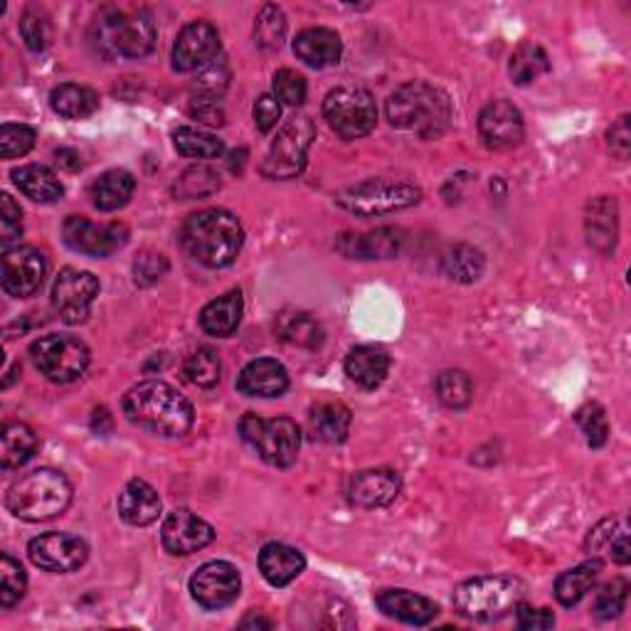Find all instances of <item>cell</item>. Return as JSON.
Here are the masks:
<instances>
[{"label": "cell", "mask_w": 631, "mask_h": 631, "mask_svg": "<svg viewBox=\"0 0 631 631\" xmlns=\"http://www.w3.org/2000/svg\"><path fill=\"white\" fill-rule=\"evenodd\" d=\"M306 92H309V87H306V79L303 74L294 72V69H279V72L274 74V94H276V102H282L286 106H301Z\"/></svg>", "instance_id": "51"}, {"label": "cell", "mask_w": 631, "mask_h": 631, "mask_svg": "<svg viewBox=\"0 0 631 631\" xmlns=\"http://www.w3.org/2000/svg\"><path fill=\"white\" fill-rule=\"evenodd\" d=\"M242 577L232 562L213 560L191 577V595L205 609H225L240 597Z\"/></svg>", "instance_id": "14"}, {"label": "cell", "mask_w": 631, "mask_h": 631, "mask_svg": "<svg viewBox=\"0 0 631 631\" xmlns=\"http://www.w3.org/2000/svg\"><path fill=\"white\" fill-rule=\"evenodd\" d=\"M294 55L299 57L303 65H309L313 69L339 65V59L343 55L341 35L331 27L301 30L294 39Z\"/></svg>", "instance_id": "24"}, {"label": "cell", "mask_w": 631, "mask_h": 631, "mask_svg": "<svg viewBox=\"0 0 631 631\" xmlns=\"http://www.w3.org/2000/svg\"><path fill=\"white\" fill-rule=\"evenodd\" d=\"M175 151L185 158H195V161H213L225 153L222 138H217L207 131H197L191 126H181L173 134Z\"/></svg>", "instance_id": "38"}, {"label": "cell", "mask_w": 631, "mask_h": 631, "mask_svg": "<svg viewBox=\"0 0 631 631\" xmlns=\"http://www.w3.org/2000/svg\"><path fill=\"white\" fill-rule=\"evenodd\" d=\"M486 260L483 254L471 244H454L451 250L444 254V274L459 284L477 282L483 274Z\"/></svg>", "instance_id": "39"}, {"label": "cell", "mask_w": 631, "mask_h": 631, "mask_svg": "<svg viewBox=\"0 0 631 631\" xmlns=\"http://www.w3.org/2000/svg\"><path fill=\"white\" fill-rule=\"evenodd\" d=\"M227 87H230V65H227L222 57H217L210 65L197 69L191 92L193 99H213V102H220Z\"/></svg>", "instance_id": "41"}, {"label": "cell", "mask_w": 631, "mask_h": 631, "mask_svg": "<svg viewBox=\"0 0 631 631\" xmlns=\"http://www.w3.org/2000/svg\"><path fill=\"white\" fill-rule=\"evenodd\" d=\"M252 114H254V124H256V128H260L262 134H269L272 128L276 126V122H279V116H282V104L276 102V96L262 94V96L256 99V102H254Z\"/></svg>", "instance_id": "53"}, {"label": "cell", "mask_w": 631, "mask_h": 631, "mask_svg": "<svg viewBox=\"0 0 631 631\" xmlns=\"http://www.w3.org/2000/svg\"><path fill=\"white\" fill-rule=\"evenodd\" d=\"M240 434L272 467H291L296 457H299L301 432L299 424L289 417L264 420L250 412L240 420Z\"/></svg>", "instance_id": "8"}, {"label": "cell", "mask_w": 631, "mask_h": 631, "mask_svg": "<svg viewBox=\"0 0 631 631\" xmlns=\"http://www.w3.org/2000/svg\"><path fill=\"white\" fill-rule=\"evenodd\" d=\"M242 629H272V619H264L260 615H250V617H244L242 619Z\"/></svg>", "instance_id": "61"}, {"label": "cell", "mask_w": 631, "mask_h": 631, "mask_svg": "<svg viewBox=\"0 0 631 631\" xmlns=\"http://www.w3.org/2000/svg\"><path fill=\"white\" fill-rule=\"evenodd\" d=\"M161 540L171 555H191V552L210 546L215 540V528L200 516H195L193 510L177 508L163 520Z\"/></svg>", "instance_id": "19"}, {"label": "cell", "mask_w": 631, "mask_h": 631, "mask_svg": "<svg viewBox=\"0 0 631 631\" xmlns=\"http://www.w3.org/2000/svg\"><path fill=\"white\" fill-rule=\"evenodd\" d=\"M619 523L615 518H607V520H601L597 523L595 528L589 530V536H587V550L589 552H605L607 555V548H609V542L615 540V536L619 532Z\"/></svg>", "instance_id": "54"}, {"label": "cell", "mask_w": 631, "mask_h": 631, "mask_svg": "<svg viewBox=\"0 0 631 631\" xmlns=\"http://www.w3.org/2000/svg\"><path fill=\"white\" fill-rule=\"evenodd\" d=\"M385 116L390 126L400 128L432 141L447 131L451 124V99L439 87L427 82H408L394 89L388 104H385Z\"/></svg>", "instance_id": "2"}, {"label": "cell", "mask_w": 631, "mask_h": 631, "mask_svg": "<svg viewBox=\"0 0 631 631\" xmlns=\"http://www.w3.org/2000/svg\"><path fill=\"white\" fill-rule=\"evenodd\" d=\"M575 420L580 424L582 434L587 437V444L592 449L605 447L609 439V422H607L605 410H601L599 404H585V408L577 410Z\"/></svg>", "instance_id": "47"}, {"label": "cell", "mask_w": 631, "mask_h": 631, "mask_svg": "<svg viewBox=\"0 0 631 631\" xmlns=\"http://www.w3.org/2000/svg\"><path fill=\"white\" fill-rule=\"evenodd\" d=\"M185 378L195 388L210 390L222 378V360L213 348H197L183 365Z\"/></svg>", "instance_id": "40"}, {"label": "cell", "mask_w": 631, "mask_h": 631, "mask_svg": "<svg viewBox=\"0 0 631 631\" xmlns=\"http://www.w3.org/2000/svg\"><path fill=\"white\" fill-rule=\"evenodd\" d=\"M627 597H629V582L627 580H611L609 585L599 589V595L595 599V617L599 619H615L627 607Z\"/></svg>", "instance_id": "49"}, {"label": "cell", "mask_w": 631, "mask_h": 631, "mask_svg": "<svg viewBox=\"0 0 631 631\" xmlns=\"http://www.w3.org/2000/svg\"><path fill=\"white\" fill-rule=\"evenodd\" d=\"M134 191H136V177L124 171V168H114V171H106L96 177L89 195H92L96 210L114 213L131 200Z\"/></svg>", "instance_id": "32"}, {"label": "cell", "mask_w": 631, "mask_h": 631, "mask_svg": "<svg viewBox=\"0 0 631 631\" xmlns=\"http://www.w3.org/2000/svg\"><path fill=\"white\" fill-rule=\"evenodd\" d=\"M479 136L489 151H510V148L520 146L523 136H526L520 108L506 99L486 104L479 114Z\"/></svg>", "instance_id": "18"}, {"label": "cell", "mask_w": 631, "mask_h": 631, "mask_svg": "<svg viewBox=\"0 0 631 631\" xmlns=\"http://www.w3.org/2000/svg\"><path fill=\"white\" fill-rule=\"evenodd\" d=\"M92 429H94L96 434H102V437H106V434L112 432V414H108L106 408L94 410V414H92Z\"/></svg>", "instance_id": "60"}, {"label": "cell", "mask_w": 631, "mask_h": 631, "mask_svg": "<svg viewBox=\"0 0 631 631\" xmlns=\"http://www.w3.org/2000/svg\"><path fill=\"white\" fill-rule=\"evenodd\" d=\"M55 158L59 165L67 168V171H77V168H82V156L72 151V148H57Z\"/></svg>", "instance_id": "59"}, {"label": "cell", "mask_w": 631, "mask_h": 631, "mask_svg": "<svg viewBox=\"0 0 631 631\" xmlns=\"http://www.w3.org/2000/svg\"><path fill=\"white\" fill-rule=\"evenodd\" d=\"M181 242L197 264L222 269L240 254L244 230L232 213L213 207V210H200L187 217L181 230Z\"/></svg>", "instance_id": "3"}, {"label": "cell", "mask_w": 631, "mask_h": 631, "mask_svg": "<svg viewBox=\"0 0 631 631\" xmlns=\"http://www.w3.org/2000/svg\"><path fill=\"white\" fill-rule=\"evenodd\" d=\"M99 296V279L92 272L72 269L67 266L57 274L53 284V309L59 321L69 325L84 323L92 313V303Z\"/></svg>", "instance_id": "12"}, {"label": "cell", "mask_w": 631, "mask_h": 631, "mask_svg": "<svg viewBox=\"0 0 631 631\" xmlns=\"http://www.w3.org/2000/svg\"><path fill=\"white\" fill-rule=\"evenodd\" d=\"M404 237L394 227H380V230L365 234H343L339 250L351 260H392L402 250Z\"/></svg>", "instance_id": "22"}, {"label": "cell", "mask_w": 631, "mask_h": 631, "mask_svg": "<svg viewBox=\"0 0 631 631\" xmlns=\"http://www.w3.org/2000/svg\"><path fill=\"white\" fill-rule=\"evenodd\" d=\"M72 501V483L62 471L35 469L8 489L5 506L15 518L39 523L62 516Z\"/></svg>", "instance_id": "5"}, {"label": "cell", "mask_w": 631, "mask_h": 631, "mask_svg": "<svg viewBox=\"0 0 631 631\" xmlns=\"http://www.w3.org/2000/svg\"><path fill=\"white\" fill-rule=\"evenodd\" d=\"M523 597H526V585L518 577H473L454 589V609L471 621H496L510 615Z\"/></svg>", "instance_id": "6"}, {"label": "cell", "mask_w": 631, "mask_h": 631, "mask_svg": "<svg viewBox=\"0 0 631 631\" xmlns=\"http://www.w3.org/2000/svg\"><path fill=\"white\" fill-rule=\"evenodd\" d=\"M0 230H3L0 232L3 252L13 250V244L20 240V234H23V210H20V205L8 193L0 195Z\"/></svg>", "instance_id": "50"}, {"label": "cell", "mask_w": 631, "mask_h": 631, "mask_svg": "<svg viewBox=\"0 0 631 631\" xmlns=\"http://www.w3.org/2000/svg\"><path fill=\"white\" fill-rule=\"evenodd\" d=\"M25 587H27L25 570L20 567L18 560L3 552V555H0V607L3 609L15 607L18 601L23 599Z\"/></svg>", "instance_id": "45"}, {"label": "cell", "mask_w": 631, "mask_h": 631, "mask_svg": "<svg viewBox=\"0 0 631 631\" xmlns=\"http://www.w3.org/2000/svg\"><path fill=\"white\" fill-rule=\"evenodd\" d=\"M191 116L197 124L205 126H222L225 124V112L220 102H213V99H193L191 102Z\"/></svg>", "instance_id": "55"}, {"label": "cell", "mask_w": 631, "mask_h": 631, "mask_svg": "<svg viewBox=\"0 0 631 631\" xmlns=\"http://www.w3.org/2000/svg\"><path fill=\"white\" fill-rule=\"evenodd\" d=\"M276 335L284 343L296 345V348L316 351L323 343V325L306 311H289L282 313L276 321Z\"/></svg>", "instance_id": "34"}, {"label": "cell", "mask_w": 631, "mask_h": 631, "mask_svg": "<svg viewBox=\"0 0 631 631\" xmlns=\"http://www.w3.org/2000/svg\"><path fill=\"white\" fill-rule=\"evenodd\" d=\"M256 45L264 49H279L286 37V18L279 5H264L254 25Z\"/></svg>", "instance_id": "46"}, {"label": "cell", "mask_w": 631, "mask_h": 631, "mask_svg": "<svg viewBox=\"0 0 631 631\" xmlns=\"http://www.w3.org/2000/svg\"><path fill=\"white\" fill-rule=\"evenodd\" d=\"M316 138V124L311 116H294L282 126V131L269 146L262 163V175L272 177V181H289L296 177L306 165V156Z\"/></svg>", "instance_id": "11"}, {"label": "cell", "mask_w": 631, "mask_h": 631, "mask_svg": "<svg viewBox=\"0 0 631 631\" xmlns=\"http://www.w3.org/2000/svg\"><path fill=\"white\" fill-rule=\"evenodd\" d=\"M607 144L611 148V153L617 158H627L631 148V128H629V116H619L617 124H611L607 131Z\"/></svg>", "instance_id": "57"}, {"label": "cell", "mask_w": 631, "mask_h": 631, "mask_svg": "<svg viewBox=\"0 0 631 631\" xmlns=\"http://www.w3.org/2000/svg\"><path fill=\"white\" fill-rule=\"evenodd\" d=\"M375 605L388 617L414 627L429 624V621L439 615V607L434 605L432 599L410 589H385L375 597Z\"/></svg>", "instance_id": "23"}, {"label": "cell", "mask_w": 631, "mask_h": 631, "mask_svg": "<svg viewBox=\"0 0 631 631\" xmlns=\"http://www.w3.org/2000/svg\"><path fill=\"white\" fill-rule=\"evenodd\" d=\"M508 72L516 84H530L540 74L550 72V57L538 43H520L510 55Z\"/></svg>", "instance_id": "37"}, {"label": "cell", "mask_w": 631, "mask_h": 631, "mask_svg": "<svg viewBox=\"0 0 631 631\" xmlns=\"http://www.w3.org/2000/svg\"><path fill=\"white\" fill-rule=\"evenodd\" d=\"M49 104H53L55 112L65 118H87L99 108V94L89 87L67 82L53 89Z\"/></svg>", "instance_id": "36"}, {"label": "cell", "mask_w": 631, "mask_h": 631, "mask_svg": "<svg viewBox=\"0 0 631 631\" xmlns=\"http://www.w3.org/2000/svg\"><path fill=\"white\" fill-rule=\"evenodd\" d=\"M323 116L345 141L368 136L378 124V104L363 87L343 84L331 89L323 99Z\"/></svg>", "instance_id": "9"}, {"label": "cell", "mask_w": 631, "mask_h": 631, "mask_svg": "<svg viewBox=\"0 0 631 631\" xmlns=\"http://www.w3.org/2000/svg\"><path fill=\"white\" fill-rule=\"evenodd\" d=\"M585 230L589 246H595L599 254L615 252L619 237V207L615 197L601 195L587 205Z\"/></svg>", "instance_id": "25"}, {"label": "cell", "mask_w": 631, "mask_h": 631, "mask_svg": "<svg viewBox=\"0 0 631 631\" xmlns=\"http://www.w3.org/2000/svg\"><path fill=\"white\" fill-rule=\"evenodd\" d=\"M607 555L619 562V565H627V562L631 560V550H629V536H627V530H619L615 540L609 542V548H607Z\"/></svg>", "instance_id": "58"}, {"label": "cell", "mask_w": 631, "mask_h": 631, "mask_svg": "<svg viewBox=\"0 0 631 631\" xmlns=\"http://www.w3.org/2000/svg\"><path fill=\"white\" fill-rule=\"evenodd\" d=\"M437 398L451 410L469 408L473 400V382L463 370H444L437 378Z\"/></svg>", "instance_id": "43"}, {"label": "cell", "mask_w": 631, "mask_h": 631, "mask_svg": "<svg viewBox=\"0 0 631 631\" xmlns=\"http://www.w3.org/2000/svg\"><path fill=\"white\" fill-rule=\"evenodd\" d=\"M13 183L20 187V193L30 197L33 203L49 205L62 200L65 195V185L59 183V177L49 171L47 165L30 163L23 168H15Z\"/></svg>", "instance_id": "31"}, {"label": "cell", "mask_w": 631, "mask_h": 631, "mask_svg": "<svg viewBox=\"0 0 631 631\" xmlns=\"http://www.w3.org/2000/svg\"><path fill=\"white\" fill-rule=\"evenodd\" d=\"M62 237L69 250L102 260L128 242V227L124 222L96 225L82 215H69L62 225Z\"/></svg>", "instance_id": "13"}, {"label": "cell", "mask_w": 631, "mask_h": 631, "mask_svg": "<svg viewBox=\"0 0 631 631\" xmlns=\"http://www.w3.org/2000/svg\"><path fill=\"white\" fill-rule=\"evenodd\" d=\"M244 313V299L242 291H227L220 299H215L200 311V325L205 333L215 335V339H227L237 331Z\"/></svg>", "instance_id": "29"}, {"label": "cell", "mask_w": 631, "mask_h": 631, "mask_svg": "<svg viewBox=\"0 0 631 631\" xmlns=\"http://www.w3.org/2000/svg\"><path fill=\"white\" fill-rule=\"evenodd\" d=\"M92 39L104 57L141 59L156 45V23L151 10L146 8H106L94 20Z\"/></svg>", "instance_id": "4"}, {"label": "cell", "mask_w": 631, "mask_h": 631, "mask_svg": "<svg viewBox=\"0 0 631 631\" xmlns=\"http://www.w3.org/2000/svg\"><path fill=\"white\" fill-rule=\"evenodd\" d=\"M390 370V355L385 353L380 345H358L345 358V375L360 385L363 390L380 388L382 380L388 378Z\"/></svg>", "instance_id": "28"}, {"label": "cell", "mask_w": 631, "mask_h": 631, "mask_svg": "<svg viewBox=\"0 0 631 631\" xmlns=\"http://www.w3.org/2000/svg\"><path fill=\"white\" fill-rule=\"evenodd\" d=\"M513 611L518 615V627L526 629V631L555 627V617H552V611H548V609H532L526 605H518Z\"/></svg>", "instance_id": "56"}, {"label": "cell", "mask_w": 631, "mask_h": 631, "mask_svg": "<svg viewBox=\"0 0 631 631\" xmlns=\"http://www.w3.org/2000/svg\"><path fill=\"white\" fill-rule=\"evenodd\" d=\"M20 35H23L25 45L33 53H43L53 43V20L45 13L43 8L30 5L25 13L20 15Z\"/></svg>", "instance_id": "44"}, {"label": "cell", "mask_w": 631, "mask_h": 631, "mask_svg": "<svg viewBox=\"0 0 631 631\" xmlns=\"http://www.w3.org/2000/svg\"><path fill=\"white\" fill-rule=\"evenodd\" d=\"M422 200V191L412 183L385 181V177H370V181L355 183L335 195V205L345 213L358 217H378L408 210Z\"/></svg>", "instance_id": "7"}, {"label": "cell", "mask_w": 631, "mask_h": 631, "mask_svg": "<svg viewBox=\"0 0 631 631\" xmlns=\"http://www.w3.org/2000/svg\"><path fill=\"white\" fill-rule=\"evenodd\" d=\"M289 388V372L274 358H256L237 378V390L246 398H279Z\"/></svg>", "instance_id": "21"}, {"label": "cell", "mask_w": 631, "mask_h": 631, "mask_svg": "<svg viewBox=\"0 0 631 631\" xmlns=\"http://www.w3.org/2000/svg\"><path fill=\"white\" fill-rule=\"evenodd\" d=\"M33 365L47 380L67 385L82 378L92 360L87 343L69 333H49L30 345Z\"/></svg>", "instance_id": "10"}, {"label": "cell", "mask_w": 631, "mask_h": 631, "mask_svg": "<svg viewBox=\"0 0 631 631\" xmlns=\"http://www.w3.org/2000/svg\"><path fill=\"white\" fill-rule=\"evenodd\" d=\"M220 55V33L207 20L187 23L175 37L173 69L175 72H197Z\"/></svg>", "instance_id": "17"}, {"label": "cell", "mask_w": 631, "mask_h": 631, "mask_svg": "<svg viewBox=\"0 0 631 631\" xmlns=\"http://www.w3.org/2000/svg\"><path fill=\"white\" fill-rule=\"evenodd\" d=\"M306 558L284 542H266L260 552V572L272 587H286L301 575Z\"/></svg>", "instance_id": "27"}, {"label": "cell", "mask_w": 631, "mask_h": 631, "mask_svg": "<svg viewBox=\"0 0 631 631\" xmlns=\"http://www.w3.org/2000/svg\"><path fill=\"white\" fill-rule=\"evenodd\" d=\"M47 276V260L45 254L35 246H13L3 252V291L15 296V299H30L39 291Z\"/></svg>", "instance_id": "16"}, {"label": "cell", "mask_w": 631, "mask_h": 631, "mask_svg": "<svg viewBox=\"0 0 631 631\" xmlns=\"http://www.w3.org/2000/svg\"><path fill=\"white\" fill-rule=\"evenodd\" d=\"M27 555L39 570L62 575V572H74L84 565L89 548L82 538L72 536V532L53 530L30 540Z\"/></svg>", "instance_id": "15"}, {"label": "cell", "mask_w": 631, "mask_h": 631, "mask_svg": "<svg viewBox=\"0 0 631 631\" xmlns=\"http://www.w3.org/2000/svg\"><path fill=\"white\" fill-rule=\"evenodd\" d=\"M217 191H220V175L207 165L187 168L173 185V193L181 200H195V197H207Z\"/></svg>", "instance_id": "42"}, {"label": "cell", "mask_w": 631, "mask_h": 631, "mask_svg": "<svg viewBox=\"0 0 631 631\" xmlns=\"http://www.w3.org/2000/svg\"><path fill=\"white\" fill-rule=\"evenodd\" d=\"M601 572V560L592 558L582 565L572 567L567 572H562L555 582V597L562 607H575L582 601V597L595 587V582Z\"/></svg>", "instance_id": "35"}, {"label": "cell", "mask_w": 631, "mask_h": 631, "mask_svg": "<svg viewBox=\"0 0 631 631\" xmlns=\"http://www.w3.org/2000/svg\"><path fill=\"white\" fill-rule=\"evenodd\" d=\"M39 447L37 434L23 422H8L0 432V463L3 469H18L35 457Z\"/></svg>", "instance_id": "33"}, {"label": "cell", "mask_w": 631, "mask_h": 631, "mask_svg": "<svg viewBox=\"0 0 631 631\" xmlns=\"http://www.w3.org/2000/svg\"><path fill=\"white\" fill-rule=\"evenodd\" d=\"M168 272V262L161 252H141L134 262V279L138 286H151Z\"/></svg>", "instance_id": "52"}, {"label": "cell", "mask_w": 631, "mask_h": 631, "mask_svg": "<svg viewBox=\"0 0 631 631\" xmlns=\"http://www.w3.org/2000/svg\"><path fill=\"white\" fill-rule=\"evenodd\" d=\"M118 516H122L128 526H151V523L161 516V498H158L151 483L141 479L128 481L122 496H118Z\"/></svg>", "instance_id": "26"}, {"label": "cell", "mask_w": 631, "mask_h": 631, "mask_svg": "<svg viewBox=\"0 0 631 631\" xmlns=\"http://www.w3.org/2000/svg\"><path fill=\"white\" fill-rule=\"evenodd\" d=\"M351 432V410L341 402H321L309 414V434L313 441L341 444Z\"/></svg>", "instance_id": "30"}, {"label": "cell", "mask_w": 631, "mask_h": 631, "mask_svg": "<svg viewBox=\"0 0 631 631\" xmlns=\"http://www.w3.org/2000/svg\"><path fill=\"white\" fill-rule=\"evenodd\" d=\"M35 146V128L25 124H3L0 128V156L10 161V158H20L33 151Z\"/></svg>", "instance_id": "48"}, {"label": "cell", "mask_w": 631, "mask_h": 631, "mask_svg": "<svg viewBox=\"0 0 631 631\" xmlns=\"http://www.w3.org/2000/svg\"><path fill=\"white\" fill-rule=\"evenodd\" d=\"M402 493V479L392 469H370L360 471L351 481L348 498L358 508H385L398 501Z\"/></svg>", "instance_id": "20"}, {"label": "cell", "mask_w": 631, "mask_h": 631, "mask_svg": "<svg viewBox=\"0 0 631 631\" xmlns=\"http://www.w3.org/2000/svg\"><path fill=\"white\" fill-rule=\"evenodd\" d=\"M124 412L138 427L158 437H183L193 429L195 410L185 394L161 380L134 385L124 394Z\"/></svg>", "instance_id": "1"}]
</instances>
